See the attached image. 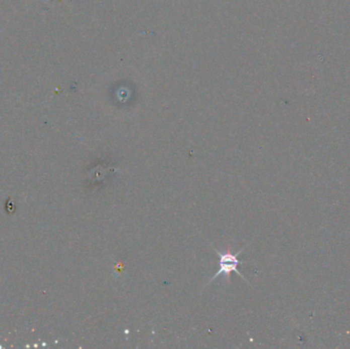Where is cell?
I'll list each match as a JSON object with an SVG mask.
<instances>
[{"instance_id":"cell-1","label":"cell","mask_w":350,"mask_h":349,"mask_svg":"<svg viewBox=\"0 0 350 349\" xmlns=\"http://www.w3.org/2000/svg\"><path fill=\"white\" fill-rule=\"evenodd\" d=\"M215 253L217 254V255L219 256V270L213 275V277L208 282V284L206 285V287L208 285H210L214 280H216L218 276H220L221 274H225L226 276H230L231 272L235 271L237 272V274L239 276H241L243 280H245V276L242 274V272H240V270L238 269V266L239 264H242L244 263L243 261H241L238 256L240 255V254L243 253L244 249H245V246L243 247V249L241 251H239L238 253L234 254L232 252H219L218 250H216L215 248H213Z\"/></svg>"}]
</instances>
